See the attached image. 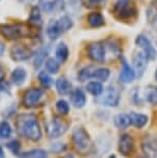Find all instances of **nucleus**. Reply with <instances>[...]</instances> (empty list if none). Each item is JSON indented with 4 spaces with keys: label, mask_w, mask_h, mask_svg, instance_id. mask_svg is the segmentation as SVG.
Here are the masks:
<instances>
[{
    "label": "nucleus",
    "mask_w": 157,
    "mask_h": 158,
    "mask_svg": "<svg viewBox=\"0 0 157 158\" xmlns=\"http://www.w3.org/2000/svg\"><path fill=\"white\" fill-rule=\"evenodd\" d=\"M95 69H96V67L92 66V65L87 66V67H84L79 73V80L82 82H84V81H87V80H89V79H92V77H94Z\"/></svg>",
    "instance_id": "25"
},
{
    "label": "nucleus",
    "mask_w": 157,
    "mask_h": 158,
    "mask_svg": "<svg viewBox=\"0 0 157 158\" xmlns=\"http://www.w3.org/2000/svg\"><path fill=\"white\" fill-rule=\"evenodd\" d=\"M43 96V92L40 88H30L23 95V104L29 109L35 108L40 102Z\"/></svg>",
    "instance_id": "7"
},
{
    "label": "nucleus",
    "mask_w": 157,
    "mask_h": 158,
    "mask_svg": "<svg viewBox=\"0 0 157 158\" xmlns=\"http://www.w3.org/2000/svg\"><path fill=\"white\" fill-rule=\"evenodd\" d=\"M32 56V51L25 44H14L10 49V57L14 61H24Z\"/></svg>",
    "instance_id": "11"
},
{
    "label": "nucleus",
    "mask_w": 157,
    "mask_h": 158,
    "mask_svg": "<svg viewBox=\"0 0 157 158\" xmlns=\"http://www.w3.org/2000/svg\"><path fill=\"white\" fill-rule=\"evenodd\" d=\"M142 150L146 156L154 158L157 156V139L152 135H144L142 139Z\"/></svg>",
    "instance_id": "8"
},
{
    "label": "nucleus",
    "mask_w": 157,
    "mask_h": 158,
    "mask_svg": "<svg viewBox=\"0 0 157 158\" xmlns=\"http://www.w3.org/2000/svg\"><path fill=\"white\" fill-rule=\"evenodd\" d=\"M29 22L34 25L41 24V14L38 6H33L31 8L30 15H29Z\"/></svg>",
    "instance_id": "29"
},
{
    "label": "nucleus",
    "mask_w": 157,
    "mask_h": 158,
    "mask_svg": "<svg viewBox=\"0 0 157 158\" xmlns=\"http://www.w3.org/2000/svg\"><path fill=\"white\" fill-rule=\"evenodd\" d=\"M44 65H46V69L48 73H57L59 70V62H57V60H55L54 58H48L46 61H44Z\"/></svg>",
    "instance_id": "30"
},
{
    "label": "nucleus",
    "mask_w": 157,
    "mask_h": 158,
    "mask_svg": "<svg viewBox=\"0 0 157 158\" xmlns=\"http://www.w3.org/2000/svg\"><path fill=\"white\" fill-rule=\"evenodd\" d=\"M63 158H75V157H73L72 154H67V155H65Z\"/></svg>",
    "instance_id": "41"
},
{
    "label": "nucleus",
    "mask_w": 157,
    "mask_h": 158,
    "mask_svg": "<svg viewBox=\"0 0 157 158\" xmlns=\"http://www.w3.org/2000/svg\"><path fill=\"white\" fill-rule=\"evenodd\" d=\"M115 121V125H116L117 128L119 129H126L127 127H129L131 125V120H130V117L128 114H124V113H121V114H118L114 119Z\"/></svg>",
    "instance_id": "21"
},
{
    "label": "nucleus",
    "mask_w": 157,
    "mask_h": 158,
    "mask_svg": "<svg viewBox=\"0 0 157 158\" xmlns=\"http://www.w3.org/2000/svg\"><path fill=\"white\" fill-rule=\"evenodd\" d=\"M56 89L60 95H67L70 93L72 85L65 77H59L56 81Z\"/></svg>",
    "instance_id": "22"
},
{
    "label": "nucleus",
    "mask_w": 157,
    "mask_h": 158,
    "mask_svg": "<svg viewBox=\"0 0 157 158\" xmlns=\"http://www.w3.org/2000/svg\"><path fill=\"white\" fill-rule=\"evenodd\" d=\"M3 52H4V46L2 43H0V56L3 54Z\"/></svg>",
    "instance_id": "39"
},
{
    "label": "nucleus",
    "mask_w": 157,
    "mask_h": 158,
    "mask_svg": "<svg viewBox=\"0 0 157 158\" xmlns=\"http://www.w3.org/2000/svg\"><path fill=\"white\" fill-rule=\"evenodd\" d=\"M134 139L130 135L124 133L121 135L119 139V145H118V150H119L120 154L123 156H129L134 151Z\"/></svg>",
    "instance_id": "9"
},
{
    "label": "nucleus",
    "mask_w": 157,
    "mask_h": 158,
    "mask_svg": "<svg viewBox=\"0 0 157 158\" xmlns=\"http://www.w3.org/2000/svg\"><path fill=\"white\" fill-rule=\"evenodd\" d=\"M87 53L89 58L97 63L105 62V48L103 41L91 43L87 47Z\"/></svg>",
    "instance_id": "6"
},
{
    "label": "nucleus",
    "mask_w": 157,
    "mask_h": 158,
    "mask_svg": "<svg viewBox=\"0 0 157 158\" xmlns=\"http://www.w3.org/2000/svg\"><path fill=\"white\" fill-rule=\"evenodd\" d=\"M115 17L122 21H128L137 16V8L132 0H117L113 7Z\"/></svg>",
    "instance_id": "3"
},
{
    "label": "nucleus",
    "mask_w": 157,
    "mask_h": 158,
    "mask_svg": "<svg viewBox=\"0 0 157 158\" xmlns=\"http://www.w3.org/2000/svg\"><path fill=\"white\" fill-rule=\"evenodd\" d=\"M68 129V123L59 117H54L46 123V133L49 138L57 139Z\"/></svg>",
    "instance_id": "5"
},
{
    "label": "nucleus",
    "mask_w": 157,
    "mask_h": 158,
    "mask_svg": "<svg viewBox=\"0 0 157 158\" xmlns=\"http://www.w3.org/2000/svg\"><path fill=\"white\" fill-rule=\"evenodd\" d=\"M66 149V146L64 144H54L52 146L51 150L54 152V153H60V152L64 151Z\"/></svg>",
    "instance_id": "37"
},
{
    "label": "nucleus",
    "mask_w": 157,
    "mask_h": 158,
    "mask_svg": "<svg viewBox=\"0 0 157 158\" xmlns=\"http://www.w3.org/2000/svg\"><path fill=\"white\" fill-rule=\"evenodd\" d=\"M145 96L148 102L156 104L157 103V87L155 86H149L145 90Z\"/></svg>",
    "instance_id": "27"
},
{
    "label": "nucleus",
    "mask_w": 157,
    "mask_h": 158,
    "mask_svg": "<svg viewBox=\"0 0 157 158\" xmlns=\"http://www.w3.org/2000/svg\"><path fill=\"white\" fill-rule=\"evenodd\" d=\"M56 110L60 113L61 115H66L69 112V104L66 100L60 99L56 102Z\"/></svg>",
    "instance_id": "34"
},
{
    "label": "nucleus",
    "mask_w": 157,
    "mask_h": 158,
    "mask_svg": "<svg viewBox=\"0 0 157 158\" xmlns=\"http://www.w3.org/2000/svg\"><path fill=\"white\" fill-rule=\"evenodd\" d=\"M155 80H156V82H157V68H156V71H155Z\"/></svg>",
    "instance_id": "43"
},
{
    "label": "nucleus",
    "mask_w": 157,
    "mask_h": 158,
    "mask_svg": "<svg viewBox=\"0 0 157 158\" xmlns=\"http://www.w3.org/2000/svg\"><path fill=\"white\" fill-rule=\"evenodd\" d=\"M70 102L72 103V106L76 109H81L85 106L87 102V98H86L85 93L83 92L81 89H75L70 92L69 95Z\"/></svg>",
    "instance_id": "16"
},
{
    "label": "nucleus",
    "mask_w": 157,
    "mask_h": 158,
    "mask_svg": "<svg viewBox=\"0 0 157 158\" xmlns=\"http://www.w3.org/2000/svg\"><path fill=\"white\" fill-rule=\"evenodd\" d=\"M129 117H130V120H131V124L134 127L138 128V129L146 126V124L148 123V116L144 114L132 112L129 114Z\"/></svg>",
    "instance_id": "18"
},
{
    "label": "nucleus",
    "mask_w": 157,
    "mask_h": 158,
    "mask_svg": "<svg viewBox=\"0 0 157 158\" xmlns=\"http://www.w3.org/2000/svg\"><path fill=\"white\" fill-rule=\"evenodd\" d=\"M7 148L8 150L10 152H13L14 155H18L20 153V150H21V144L19 141H11L7 144Z\"/></svg>",
    "instance_id": "36"
},
{
    "label": "nucleus",
    "mask_w": 157,
    "mask_h": 158,
    "mask_svg": "<svg viewBox=\"0 0 157 158\" xmlns=\"http://www.w3.org/2000/svg\"><path fill=\"white\" fill-rule=\"evenodd\" d=\"M87 91L89 92L90 94H92L93 96H99V95L102 94L103 92V86L100 82H90L87 84Z\"/></svg>",
    "instance_id": "24"
},
{
    "label": "nucleus",
    "mask_w": 157,
    "mask_h": 158,
    "mask_svg": "<svg viewBox=\"0 0 157 158\" xmlns=\"http://www.w3.org/2000/svg\"><path fill=\"white\" fill-rule=\"evenodd\" d=\"M38 80H39V83L41 84V86L44 88H50L53 84L51 77H50L46 71H40L39 74H38Z\"/></svg>",
    "instance_id": "32"
},
{
    "label": "nucleus",
    "mask_w": 157,
    "mask_h": 158,
    "mask_svg": "<svg viewBox=\"0 0 157 158\" xmlns=\"http://www.w3.org/2000/svg\"><path fill=\"white\" fill-rule=\"evenodd\" d=\"M26 76H27V73H26L24 68L18 67L16 69H14L13 73H11V81H13V83L16 86H21L24 84Z\"/></svg>",
    "instance_id": "20"
},
{
    "label": "nucleus",
    "mask_w": 157,
    "mask_h": 158,
    "mask_svg": "<svg viewBox=\"0 0 157 158\" xmlns=\"http://www.w3.org/2000/svg\"><path fill=\"white\" fill-rule=\"evenodd\" d=\"M46 57H47V51L41 49L37 52L36 54V57H35V60H34V67L36 68H39L40 65L43 64V62H44L46 60Z\"/></svg>",
    "instance_id": "35"
},
{
    "label": "nucleus",
    "mask_w": 157,
    "mask_h": 158,
    "mask_svg": "<svg viewBox=\"0 0 157 158\" xmlns=\"http://www.w3.org/2000/svg\"><path fill=\"white\" fill-rule=\"evenodd\" d=\"M87 1H89V0H87Z\"/></svg>",
    "instance_id": "44"
},
{
    "label": "nucleus",
    "mask_w": 157,
    "mask_h": 158,
    "mask_svg": "<svg viewBox=\"0 0 157 158\" xmlns=\"http://www.w3.org/2000/svg\"><path fill=\"white\" fill-rule=\"evenodd\" d=\"M11 135V127L6 121H2L0 123V138L7 139Z\"/></svg>",
    "instance_id": "33"
},
{
    "label": "nucleus",
    "mask_w": 157,
    "mask_h": 158,
    "mask_svg": "<svg viewBox=\"0 0 157 158\" xmlns=\"http://www.w3.org/2000/svg\"><path fill=\"white\" fill-rule=\"evenodd\" d=\"M103 44H105V62H109L111 60L113 61L118 57H120L121 49L119 44H117V41L113 40H108L103 41Z\"/></svg>",
    "instance_id": "14"
},
{
    "label": "nucleus",
    "mask_w": 157,
    "mask_h": 158,
    "mask_svg": "<svg viewBox=\"0 0 157 158\" xmlns=\"http://www.w3.org/2000/svg\"><path fill=\"white\" fill-rule=\"evenodd\" d=\"M58 24H59V27H60V30H61L62 33L68 31L69 29L73 26L72 20L70 19L69 17H67V16L61 17L60 19L58 20Z\"/></svg>",
    "instance_id": "28"
},
{
    "label": "nucleus",
    "mask_w": 157,
    "mask_h": 158,
    "mask_svg": "<svg viewBox=\"0 0 157 158\" xmlns=\"http://www.w3.org/2000/svg\"><path fill=\"white\" fill-rule=\"evenodd\" d=\"M21 158H48V153L43 149H33L22 154Z\"/></svg>",
    "instance_id": "26"
},
{
    "label": "nucleus",
    "mask_w": 157,
    "mask_h": 158,
    "mask_svg": "<svg viewBox=\"0 0 157 158\" xmlns=\"http://www.w3.org/2000/svg\"><path fill=\"white\" fill-rule=\"evenodd\" d=\"M111 76V71H109V68H96L95 73H94V79H97L101 82H105L108 81V79Z\"/></svg>",
    "instance_id": "31"
},
{
    "label": "nucleus",
    "mask_w": 157,
    "mask_h": 158,
    "mask_svg": "<svg viewBox=\"0 0 157 158\" xmlns=\"http://www.w3.org/2000/svg\"><path fill=\"white\" fill-rule=\"evenodd\" d=\"M137 158H149V157L146 156V155H144V156H138Z\"/></svg>",
    "instance_id": "42"
},
{
    "label": "nucleus",
    "mask_w": 157,
    "mask_h": 158,
    "mask_svg": "<svg viewBox=\"0 0 157 158\" xmlns=\"http://www.w3.org/2000/svg\"><path fill=\"white\" fill-rule=\"evenodd\" d=\"M87 22L92 28H99L105 25V18L98 11H93L87 16Z\"/></svg>",
    "instance_id": "17"
},
{
    "label": "nucleus",
    "mask_w": 157,
    "mask_h": 158,
    "mask_svg": "<svg viewBox=\"0 0 157 158\" xmlns=\"http://www.w3.org/2000/svg\"><path fill=\"white\" fill-rule=\"evenodd\" d=\"M72 144L76 150L81 154L88 153L92 147V142H91L90 136H89L87 131L82 127H78L73 130Z\"/></svg>",
    "instance_id": "4"
},
{
    "label": "nucleus",
    "mask_w": 157,
    "mask_h": 158,
    "mask_svg": "<svg viewBox=\"0 0 157 158\" xmlns=\"http://www.w3.org/2000/svg\"><path fill=\"white\" fill-rule=\"evenodd\" d=\"M18 132L25 139L37 142L41 139V129L37 117L33 114H21L17 117Z\"/></svg>",
    "instance_id": "1"
},
{
    "label": "nucleus",
    "mask_w": 157,
    "mask_h": 158,
    "mask_svg": "<svg viewBox=\"0 0 157 158\" xmlns=\"http://www.w3.org/2000/svg\"><path fill=\"white\" fill-rule=\"evenodd\" d=\"M121 95L117 88L109 87L106 89L105 94L101 97V103L106 106H117L120 102Z\"/></svg>",
    "instance_id": "10"
},
{
    "label": "nucleus",
    "mask_w": 157,
    "mask_h": 158,
    "mask_svg": "<svg viewBox=\"0 0 157 158\" xmlns=\"http://www.w3.org/2000/svg\"><path fill=\"white\" fill-rule=\"evenodd\" d=\"M0 158H4V152L1 147H0Z\"/></svg>",
    "instance_id": "40"
},
{
    "label": "nucleus",
    "mask_w": 157,
    "mask_h": 158,
    "mask_svg": "<svg viewBox=\"0 0 157 158\" xmlns=\"http://www.w3.org/2000/svg\"><path fill=\"white\" fill-rule=\"evenodd\" d=\"M4 77H5V73H4V69H3V67L0 65V83H1L2 81L4 80Z\"/></svg>",
    "instance_id": "38"
},
{
    "label": "nucleus",
    "mask_w": 157,
    "mask_h": 158,
    "mask_svg": "<svg viewBox=\"0 0 157 158\" xmlns=\"http://www.w3.org/2000/svg\"><path fill=\"white\" fill-rule=\"evenodd\" d=\"M148 60L149 59H148V57L143 51L142 52H137L133 55V67H134V73H137V76H143V73L147 68Z\"/></svg>",
    "instance_id": "13"
},
{
    "label": "nucleus",
    "mask_w": 157,
    "mask_h": 158,
    "mask_svg": "<svg viewBox=\"0 0 157 158\" xmlns=\"http://www.w3.org/2000/svg\"><path fill=\"white\" fill-rule=\"evenodd\" d=\"M0 33L6 40H17L20 38L31 36L30 26L25 24H13V25H2L0 27Z\"/></svg>",
    "instance_id": "2"
},
{
    "label": "nucleus",
    "mask_w": 157,
    "mask_h": 158,
    "mask_svg": "<svg viewBox=\"0 0 157 158\" xmlns=\"http://www.w3.org/2000/svg\"><path fill=\"white\" fill-rule=\"evenodd\" d=\"M47 34L51 40H57V38L62 34V32L59 27L58 20H52L47 26Z\"/></svg>",
    "instance_id": "19"
},
{
    "label": "nucleus",
    "mask_w": 157,
    "mask_h": 158,
    "mask_svg": "<svg viewBox=\"0 0 157 158\" xmlns=\"http://www.w3.org/2000/svg\"><path fill=\"white\" fill-rule=\"evenodd\" d=\"M135 79V73L134 70L130 67V65L127 62L122 60V68H121V73H120V81L124 83V84H129L132 83Z\"/></svg>",
    "instance_id": "15"
},
{
    "label": "nucleus",
    "mask_w": 157,
    "mask_h": 158,
    "mask_svg": "<svg viewBox=\"0 0 157 158\" xmlns=\"http://www.w3.org/2000/svg\"><path fill=\"white\" fill-rule=\"evenodd\" d=\"M56 59L63 63V62L66 61V59L68 58V55H69V51H68V48L65 44H60L59 46L57 47L56 49Z\"/></svg>",
    "instance_id": "23"
},
{
    "label": "nucleus",
    "mask_w": 157,
    "mask_h": 158,
    "mask_svg": "<svg viewBox=\"0 0 157 158\" xmlns=\"http://www.w3.org/2000/svg\"><path fill=\"white\" fill-rule=\"evenodd\" d=\"M135 44L141 48L142 51L146 54L149 60H154L156 58V51L154 49V47L152 46V44L150 43V40H148L146 36L144 35H138L135 40Z\"/></svg>",
    "instance_id": "12"
}]
</instances>
